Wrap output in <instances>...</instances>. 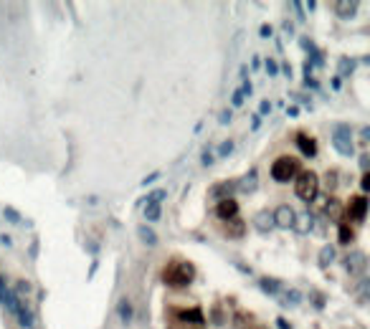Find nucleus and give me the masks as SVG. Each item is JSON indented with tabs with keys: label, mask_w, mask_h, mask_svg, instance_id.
<instances>
[{
	"label": "nucleus",
	"mask_w": 370,
	"mask_h": 329,
	"mask_svg": "<svg viewBox=\"0 0 370 329\" xmlns=\"http://www.w3.org/2000/svg\"><path fill=\"white\" fill-rule=\"evenodd\" d=\"M244 99H246V96H244V92H241V89H236V92H233V96H231L233 106H241V104H244Z\"/></svg>",
	"instance_id": "nucleus-28"
},
{
	"label": "nucleus",
	"mask_w": 370,
	"mask_h": 329,
	"mask_svg": "<svg viewBox=\"0 0 370 329\" xmlns=\"http://www.w3.org/2000/svg\"><path fill=\"white\" fill-rule=\"evenodd\" d=\"M312 223H315V218L310 215V213H304V215H294V226L292 228H297V231H312Z\"/></svg>",
	"instance_id": "nucleus-14"
},
{
	"label": "nucleus",
	"mask_w": 370,
	"mask_h": 329,
	"mask_svg": "<svg viewBox=\"0 0 370 329\" xmlns=\"http://www.w3.org/2000/svg\"><path fill=\"white\" fill-rule=\"evenodd\" d=\"M365 213H368V197L365 195H358L350 200V205H347V215L353 218V221H365Z\"/></svg>",
	"instance_id": "nucleus-7"
},
{
	"label": "nucleus",
	"mask_w": 370,
	"mask_h": 329,
	"mask_svg": "<svg viewBox=\"0 0 370 329\" xmlns=\"http://www.w3.org/2000/svg\"><path fill=\"white\" fill-rule=\"evenodd\" d=\"M238 188H241L244 192H254V190H256V170H251V172L246 175V178H244L241 183H238Z\"/></svg>",
	"instance_id": "nucleus-18"
},
{
	"label": "nucleus",
	"mask_w": 370,
	"mask_h": 329,
	"mask_svg": "<svg viewBox=\"0 0 370 329\" xmlns=\"http://www.w3.org/2000/svg\"><path fill=\"white\" fill-rule=\"evenodd\" d=\"M193 266L185 261H175L170 263V266L165 269V283H170V286H188V283L193 281Z\"/></svg>",
	"instance_id": "nucleus-2"
},
{
	"label": "nucleus",
	"mask_w": 370,
	"mask_h": 329,
	"mask_svg": "<svg viewBox=\"0 0 370 329\" xmlns=\"http://www.w3.org/2000/svg\"><path fill=\"white\" fill-rule=\"evenodd\" d=\"M160 215H162L160 205H152V203L145 205V218H147V221H160Z\"/></svg>",
	"instance_id": "nucleus-20"
},
{
	"label": "nucleus",
	"mask_w": 370,
	"mask_h": 329,
	"mask_svg": "<svg viewBox=\"0 0 370 329\" xmlns=\"http://www.w3.org/2000/svg\"><path fill=\"white\" fill-rule=\"evenodd\" d=\"M213 160H215V155H211V152H206V155H203V165H206V167L213 165Z\"/></svg>",
	"instance_id": "nucleus-34"
},
{
	"label": "nucleus",
	"mask_w": 370,
	"mask_h": 329,
	"mask_svg": "<svg viewBox=\"0 0 370 329\" xmlns=\"http://www.w3.org/2000/svg\"><path fill=\"white\" fill-rule=\"evenodd\" d=\"M167 192L165 190H152L150 195H147V203H152V205H160L162 203V197H165Z\"/></svg>",
	"instance_id": "nucleus-25"
},
{
	"label": "nucleus",
	"mask_w": 370,
	"mask_h": 329,
	"mask_svg": "<svg viewBox=\"0 0 370 329\" xmlns=\"http://www.w3.org/2000/svg\"><path fill=\"white\" fill-rule=\"evenodd\" d=\"M350 137H353V132H350L347 124H337L335 132H332V144H335V149L340 152L342 157H353L355 155V147H353Z\"/></svg>",
	"instance_id": "nucleus-3"
},
{
	"label": "nucleus",
	"mask_w": 370,
	"mask_h": 329,
	"mask_svg": "<svg viewBox=\"0 0 370 329\" xmlns=\"http://www.w3.org/2000/svg\"><path fill=\"white\" fill-rule=\"evenodd\" d=\"M180 317H183V319H188V322H198V324H201V322H206L201 309H193V312H180Z\"/></svg>",
	"instance_id": "nucleus-24"
},
{
	"label": "nucleus",
	"mask_w": 370,
	"mask_h": 329,
	"mask_svg": "<svg viewBox=\"0 0 370 329\" xmlns=\"http://www.w3.org/2000/svg\"><path fill=\"white\" fill-rule=\"evenodd\" d=\"M297 147H299V152H302L304 157H315L317 155V144L307 135H297Z\"/></svg>",
	"instance_id": "nucleus-11"
},
{
	"label": "nucleus",
	"mask_w": 370,
	"mask_h": 329,
	"mask_svg": "<svg viewBox=\"0 0 370 329\" xmlns=\"http://www.w3.org/2000/svg\"><path fill=\"white\" fill-rule=\"evenodd\" d=\"M335 13H337L340 18H353V15L358 13V3H337V5H335Z\"/></svg>",
	"instance_id": "nucleus-15"
},
{
	"label": "nucleus",
	"mask_w": 370,
	"mask_h": 329,
	"mask_svg": "<svg viewBox=\"0 0 370 329\" xmlns=\"http://www.w3.org/2000/svg\"><path fill=\"white\" fill-rule=\"evenodd\" d=\"M294 215H297V213H294L289 205H279V208L271 213L276 228H292V226H294Z\"/></svg>",
	"instance_id": "nucleus-6"
},
{
	"label": "nucleus",
	"mask_w": 370,
	"mask_h": 329,
	"mask_svg": "<svg viewBox=\"0 0 370 329\" xmlns=\"http://www.w3.org/2000/svg\"><path fill=\"white\" fill-rule=\"evenodd\" d=\"M215 215L221 218V221H233V218H238V203L233 200V197H228V200H221L218 208H215Z\"/></svg>",
	"instance_id": "nucleus-8"
},
{
	"label": "nucleus",
	"mask_w": 370,
	"mask_h": 329,
	"mask_svg": "<svg viewBox=\"0 0 370 329\" xmlns=\"http://www.w3.org/2000/svg\"><path fill=\"white\" fill-rule=\"evenodd\" d=\"M284 296H287V299H284V304H292V306H294V304H299V299H302L297 289H287V291H284Z\"/></svg>",
	"instance_id": "nucleus-26"
},
{
	"label": "nucleus",
	"mask_w": 370,
	"mask_h": 329,
	"mask_svg": "<svg viewBox=\"0 0 370 329\" xmlns=\"http://www.w3.org/2000/svg\"><path fill=\"white\" fill-rule=\"evenodd\" d=\"M276 324H279V329H289V324H287V322H284V319H279V322H276Z\"/></svg>",
	"instance_id": "nucleus-38"
},
{
	"label": "nucleus",
	"mask_w": 370,
	"mask_h": 329,
	"mask_svg": "<svg viewBox=\"0 0 370 329\" xmlns=\"http://www.w3.org/2000/svg\"><path fill=\"white\" fill-rule=\"evenodd\" d=\"M13 314L18 317L20 327H26V329H36V324H33V314H31V309H28V306H26V301L20 299V296H18V304H15Z\"/></svg>",
	"instance_id": "nucleus-9"
},
{
	"label": "nucleus",
	"mask_w": 370,
	"mask_h": 329,
	"mask_svg": "<svg viewBox=\"0 0 370 329\" xmlns=\"http://www.w3.org/2000/svg\"><path fill=\"white\" fill-rule=\"evenodd\" d=\"M271 26H261V38H271Z\"/></svg>",
	"instance_id": "nucleus-33"
},
{
	"label": "nucleus",
	"mask_w": 370,
	"mask_h": 329,
	"mask_svg": "<svg viewBox=\"0 0 370 329\" xmlns=\"http://www.w3.org/2000/svg\"><path fill=\"white\" fill-rule=\"evenodd\" d=\"M117 314H119L122 324H129V322H132L135 309H132V301H129L127 296H124V299H119V304H117Z\"/></svg>",
	"instance_id": "nucleus-12"
},
{
	"label": "nucleus",
	"mask_w": 370,
	"mask_h": 329,
	"mask_svg": "<svg viewBox=\"0 0 370 329\" xmlns=\"http://www.w3.org/2000/svg\"><path fill=\"white\" fill-rule=\"evenodd\" d=\"M3 213H5V215H8V221H10V223H18V221H20V215H18V213H15V210H13V208H5V210H3Z\"/></svg>",
	"instance_id": "nucleus-30"
},
{
	"label": "nucleus",
	"mask_w": 370,
	"mask_h": 329,
	"mask_svg": "<svg viewBox=\"0 0 370 329\" xmlns=\"http://www.w3.org/2000/svg\"><path fill=\"white\" fill-rule=\"evenodd\" d=\"M233 190H236V183L226 180V183H218V185L211 188V197H213V200H228Z\"/></svg>",
	"instance_id": "nucleus-10"
},
{
	"label": "nucleus",
	"mask_w": 370,
	"mask_h": 329,
	"mask_svg": "<svg viewBox=\"0 0 370 329\" xmlns=\"http://www.w3.org/2000/svg\"><path fill=\"white\" fill-rule=\"evenodd\" d=\"M368 188H370V175L365 172V175H363V190H368Z\"/></svg>",
	"instance_id": "nucleus-36"
},
{
	"label": "nucleus",
	"mask_w": 370,
	"mask_h": 329,
	"mask_svg": "<svg viewBox=\"0 0 370 329\" xmlns=\"http://www.w3.org/2000/svg\"><path fill=\"white\" fill-rule=\"evenodd\" d=\"M254 226H256V231H261V233H269V231L274 228V218H271V213H269V210L259 213V215L254 218Z\"/></svg>",
	"instance_id": "nucleus-13"
},
{
	"label": "nucleus",
	"mask_w": 370,
	"mask_h": 329,
	"mask_svg": "<svg viewBox=\"0 0 370 329\" xmlns=\"http://www.w3.org/2000/svg\"><path fill=\"white\" fill-rule=\"evenodd\" d=\"M231 122V112H228V109H226V112L221 114V124H228Z\"/></svg>",
	"instance_id": "nucleus-35"
},
{
	"label": "nucleus",
	"mask_w": 370,
	"mask_h": 329,
	"mask_svg": "<svg viewBox=\"0 0 370 329\" xmlns=\"http://www.w3.org/2000/svg\"><path fill=\"white\" fill-rule=\"evenodd\" d=\"M137 233H140V238L145 240L147 246H155V243H158V235H155V231H152V228H147V226H140V228H137Z\"/></svg>",
	"instance_id": "nucleus-17"
},
{
	"label": "nucleus",
	"mask_w": 370,
	"mask_h": 329,
	"mask_svg": "<svg viewBox=\"0 0 370 329\" xmlns=\"http://www.w3.org/2000/svg\"><path fill=\"white\" fill-rule=\"evenodd\" d=\"M332 261H335V248L332 246H324L322 253H319V263H322V266H327V263H332Z\"/></svg>",
	"instance_id": "nucleus-22"
},
{
	"label": "nucleus",
	"mask_w": 370,
	"mask_h": 329,
	"mask_svg": "<svg viewBox=\"0 0 370 329\" xmlns=\"http://www.w3.org/2000/svg\"><path fill=\"white\" fill-rule=\"evenodd\" d=\"M365 266H368V258H365V253H350L345 258V269H347V274L350 276H363L365 274Z\"/></svg>",
	"instance_id": "nucleus-5"
},
{
	"label": "nucleus",
	"mask_w": 370,
	"mask_h": 329,
	"mask_svg": "<svg viewBox=\"0 0 370 329\" xmlns=\"http://www.w3.org/2000/svg\"><path fill=\"white\" fill-rule=\"evenodd\" d=\"M355 71V61L353 58H340V76L345 79V76H350Z\"/></svg>",
	"instance_id": "nucleus-21"
},
{
	"label": "nucleus",
	"mask_w": 370,
	"mask_h": 329,
	"mask_svg": "<svg viewBox=\"0 0 370 329\" xmlns=\"http://www.w3.org/2000/svg\"><path fill=\"white\" fill-rule=\"evenodd\" d=\"M226 233L233 235V238H241V235H244V221H241V218H233V221H228Z\"/></svg>",
	"instance_id": "nucleus-16"
},
{
	"label": "nucleus",
	"mask_w": 370,
	"mask_h": 329,
	"mask_svg": "<svg viewBox=\"0 0 370 329\" xmlns=\"http://www.w3.org/2000/svg\"><path fill=\"white\" fill-rule=\"evenodd\" d=\"M297 172H299V165H297V160H292V157H279V160H274V165H271V178H274L276 183H289V180H294Z\"/></svg>",
	"instance_id": "nucleus-4"
},
{
	"label": "nucleus",
	"mask_w": 370,
	"mask_h": 329,
	"mask_svg": "<svg viewBox=\"0 0 370 329\" xmlns=\"http://www.w3.org/2000/svg\"><path fill=\"white\" fill-rule=\"evenodd\" d=\"M360 165H363V170H368V155H360Z\"/></svg>",
	"instance_id": "nucleus-37"
},
{
	"label": "nucleus",
	"mask_w": 370,
	"mask_h": 329,
	"mask_svg": "<svg viewBox=\"0 0 370 329\" xmlns=\"http://www.w3.org/2000/svg\"><path fill=\"white\" fill-rule=\"evenodd\" d=\"M158 178H160V172H152V175H147V178L142 180V185H150V183H155Z\"/></svg>",
	"instance_id": "nucleus-31"
},
{
	"label": "nucleus",
	"mask_w": 370,
	"mask_h": 329,
	"mask_svg": "<svg viewBox=\"0 0 370 329\" xmlns=\"http://www.w3.org/2000/svg\"><path fill=\"white\" fill-rule=\"evenodd\" d=\"M266 71H269V76H276V74H279V63L269 58V61H266Z\"/></svg>",
	"instance_id": "nucleus-29"
},
{
	"label": "nucleus",
	"mask_w": 370,
	"mask_h": 329,
	"mask_svg": "<svg viewBox=\"0 0 370 329\" xmlns=\"http://www.w3.org/2000/svg\"><path fill=\"white\" fill-rule=\"evenodd\" d=\"M231 152H233V142L228 140V142H223V144L218 147V157H228Z\"/></svg>",
	"instance_id": "nucleus-27"
},
{
	"label": "nucleus",
	"mask_w": 370,
	"mask_h": 329,
	"mask_svg": "<svg viewBox=\"0 0 370 329\" xmlns=\"http://www.w3.org/2000/svg\"><path fill=\"white\" fill-rule=\"evenodd\" d=\"M353 238H355L353 228H347V226H340V243H342V246H347V243H350Z\"/></svg>",
	"instance_id": "nucleus-23"
},
{
	"label": "nucleus",
	"mask_w": 370,
	"mask_h": 329,
	"mask_svg": "<svg viewBox=\"0 0 370 329\" xmlns=\"http://www.w3.org/2000/svg\"><path fill=\"white\" fill-rule=\"evenodd\" d=\"M294 190H297V197L312 203L315 197L319 195V178H317L315 172H299L297 175V183H294Z\"/></svg>",
	"instance_id": "nucleus-1"
},
{
	"label": "nucleus",
	"mask_w": 370,
	"mask_h": 329,
	"mask_svg": "<svg viewBox=\"0 0 370 329\" xmlns=\"http://www.w3.org/2000/svg\"><path fill=\"white\" fill-rule=\"evenodd\" d=\"M261 289H264L266 294H279L281 291V283L274 281V279H261Z\"/></svg>",
	"instance_id": "nucleus-19"
},
{
	"label": "nucleus",
	"mask_w": 370,
	"mask_h": 329,
	"mask_svg": "<svg viewBox=\"0 0 370 329\" xmlns=\"http://www.w3.org/2000/svg\"><path fill=\"white\" fill-rule=\"evenodd\" d=\"M259 112H261V114H266V112H271V104H269V101H261V106H259ZM261 114H259V117H261Z\"/></svg>",
	"instance_id": "nucleus-32"
}]
</instances>
